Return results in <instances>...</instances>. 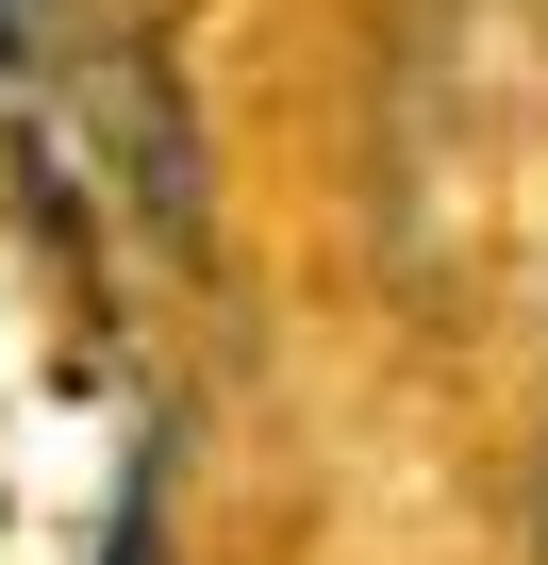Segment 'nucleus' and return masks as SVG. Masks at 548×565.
<instances>
[{
  "label": "nucleus",
  "mask_w": 548,
  "mask_h": 565,
  "mask_svg": "<svg viewBox=\"0 0 548 565\" xmlns=\"http://www.w3.org/2000/svg\"><path fill=\"white\" fill-rule=\"evenodd\" d=\"M84 134H100V183L166 233V249H216V183H200V117H183V84H166V51L117 18V34H84Z\"/></svg>",
  "instance_id": "1"
},
{
  "label": "nucleus",
  "mask_w": 548,
  "mask_h": 565,
  "mask_svg": "<svg viewBox=\"0 0 548 565\" xmlns=\"http://www.w3.org/2000/svg\"><path fill=\"white\" fill-rule=\"evenodd\" d=\"M100 565H166V449H133V482L100 515Z\"/></svg>",
  "instance_id": "2"
}]
</instances>
